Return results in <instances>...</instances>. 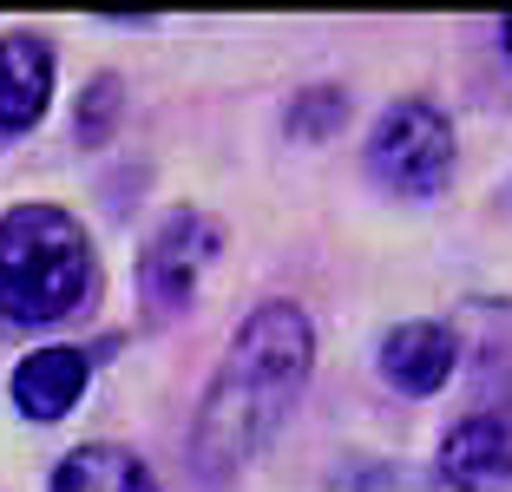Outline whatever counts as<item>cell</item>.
<instances>
[{"mask_svg":"<svg viewBox=\"0 0 512 492\" xmlns=\"http://www.w3.org/2000/svg\"><path fill=\"white\" fill-rule=\"evenodd\" d=\"M92 381V355L86 348H33L14 368V407L27 420H60L73 414V401Z\"/></svg>","mask_w":512,"mask_h":492,"instance_id":"ba28073f","label":"cell"},{"mask_svg":"<svg viewBox=\"0 0 512 492\" xmlns=\"http://www.w3.org/2000/svg\"><path fill=\"white\" fill-rule=\"evenodd\" d=\"M309 368H316V322L296 302H263L230 335L211 388H204V407H197V427H191L197 466L211 479H224L243 460H256L270 447V433L289 420V407L302 401Z\"/></svg>","mask_w":512,"mask_h":492,"instance_id":"6da1fadb","label":"cell"},{"mask_svg":"<svg viewBox=\"0 0 512 492\" xmlns=\"http://www.w3.org/2000/svg\"><path fill=\"white\" fill-rule=\"evenodd\" d=\"M440 479L453 492H512V414H467L440 440Z\"/></svg>","mask_w":512,"mask_h":492,"instance_id":"5b68a950","label":"cell"},{"mask_svg":"<svg viewBox=\"0 0 512 492\" xmlns=\"http://www.w3.org/2000/svg\"><path fill=\"white\" fill-rule=\"evenodd\" d=\"M53 99V40L7 33L0 40V132H33Z\"/></svg>","mask_w":512,"mask_h":492,"instance_id":"52a82bcc","label":"cell"},{"mask_svg":"<svg viewBox=\"0 0 512 492\" xmlns=\"http://www.w3.org/2000/svg\"><path fill=\"white\" fill-rule=\"evenodd\" d=\"M99 289V256L73 210L14 204L0 217V315L7 322H60Z\"/></svg>","mask_w":512,"mask_h":492,"instance_id":"7a4b0ae2","label":"cell"},{"mask_svg":"<svg viewBox=\"0 0 512 492\" xmlns=\"http://www.w3.org/2000/svg\"><path fill=\"white\" fill-rule=\"evenodd\" d=\"M342 119H348V99L335 86H316V92H302V99L289 105V132H296V138H322V132H335Z\"/></svg>","mask_w":512,"mask_h":492,"instance_id":"30bf717a","label":"cell"},{"mask_svg":"<svg viewBox=\"0 0 512 492\" xmlns=\"http://www.w3.org/2000/svg\"><path fill=\"white\" fill-rule=\"evenodd\" d=\"M53 492H158V479L132 447L92 440V447H73L53 466Z\"/></svg>","mask_w":512,"mask_h":492,"instance_id":"9c48e42d","label":"cell"},{"mask_svg":"<svg viewBox=\"0 0 512 492\" xmlns=\"http://www.w3.org/2000/svg\"><path fill=\"white\" fill-rule=\"evenodd\" d=\"M368 171L394 197H434L453 178V119L427 99H401L381 112L368 138Z\"/></svg>","mask_w":512,"mask_h":492,"instance_id":"3957f363","label":"cell"},{"mask_svg":"<svg viewBox=\"0 0 512 492\" xmlns=\"http://www.w3.org/2000/svg\"><path fill=\"white\" fill-rule=\"evenodd\" d=\"M112 119H119V79L106 73V79H92L86 99H79V138H92V145H99Z\"/></svg>","mask_w":512,"mask_h":492,"instance_id":"8fae6325","label":"cell"},{"mask_svg":"<svg viewBox=\"0 0 512 492\" xmlns=\"http://www.w3.org/2000/svg\"><path fill=\"white\" fill-rule=\"evenodd\" d=\"M460 368V335L447 322H401L381 335V374L401 394H440Z\"/></svg>","mask_w":512,"mask_h":492,"instance_id":"8992f818","label":"cell"},{"mask_svg":"<svg viewBox=\"0 0 512 492\" xmlns=\"http://www.w3.org/2000/svg\"><path fill=\"white\" fill-rule=\"evenodd\" d=\"M217 243H224L217 217H204V210H171L165 224H158V237L145 243V256H138V289L151 296V309L191 302L197 283H204V269H211V256H217Z\"/></svg>","mask_w":512,"mask_h":492,"instance_id":"277c9868","label":"cell"},{"mask_svg":"<svg viewBox=\"0 0 512 492\" xmlns=\"http://www.w3.org/2000/svg\"><path fill=\"white\" fill-rule=\"evenodd\" d=\"M499 53L512 60V20H499Z\"/></svg>","mask_w":512,"mask_h":492,"instance_id":"7c38bea8","label":"cell"}]
</instances>
